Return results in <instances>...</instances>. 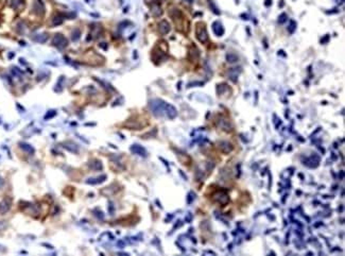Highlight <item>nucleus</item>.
I'll return each instance as SVG.
<instances>
[{
  "instance_id": "17",
  "label": "nucleus",
  "mask_w": 345,
  "mask_h": 256,
  "mask_svg": "<svg viewBox=\"0 0 345 256\" xmlns=\"http://www.w3.org/2000/svg\"><path fill=\"white\" fill-rule=\"evenodd\" d=\"M271 0H266V5H270L271 4Z\"/></svg>"
},
{
  "instance_id": "8",
  "label": "nucleus",
  "mask_w": 345,
  "mask_h": 256,
  "mask_svg": "<svg viewBox=\"0 0 345 256\" xmlns=\"http://www.w3.org/2000/svg\"><path fill=\"white\" fill-rule=\"evenodd\" d=\"M165 113L167 114V116L169 117L170 119H173L174 117L178 115V112H176V108L171 104H167L165 106Z\"/></svg>"
},
{
  "instance_id": "15",
  "label": "nucleus",
  "mask_w": 345,
  "mask_h": 256,
  "mask_svg": "<svg viewBox=\"0 0 345 256\" xmlns=\"http://www.w3.org/2000/svg\"><path fill=\"white\" fill-rule=\"evenodd\" d=\"M79 37H80V31H79V30H75V33H74H74H72V40H74V41H77Z\"/></svg>"
},
{
  "instance_id": "14",
  "label": "nucleus",
  "mask_w": 345,
  "mask_h": 256,
  "mask_svg": "<svg viewBox=\"0 0 345 256\" xmlns=\"http://www.w3.org/2000/svg\"><path fill=\"white\" fill-rule=\"evenodd\" d=\"M295 28H296V24H295V21L291 20V26H290V29H289V32H290V33H293V32H294V30H295Z\"/></svg>"
},
{
  "instance_id": "3",
  "label": "nucleus",
  "mask_w": 345,
  "mask_h": 256,
  "mask_svg": "<svg viewBox=\"0 0 345 256\" xmlns=\"http://www.w3.org/2000/svg\"><path fill=\"white\" fill-rule=\"evenodd\" d=\"M218 148L220 149V151H222L223 153H229L233 151V149H234V147H233V144L229 143V141H226V140H221L218 143Z\"/></svg>"
},
{
  "instance_id": "13",
  "label": "nucleus",
  "mask_w": 345,
  "mask_h": 256,
  "mask_svg": "<svg viewBox=\"0 0 345 256\" xmlns=\"http://www.w3.org/2000/svg\"><path fill=\"white\" fill-rule=\"evenodd\" d=\"M238 77V71L236 70V68L232 69L231 70V79L233 80V81H236V78Z\"/></svg>"
},
{
  "instance_id": "5",
  "label": "nucleus",
  "mask_w": 345,
  "mask_h": 256,
  "mask_svg": "<svg viewBox=\"0 0 345 256\" xmlns=\"http://www.w3.org/2000/svg\"><path fill=\"white\" fill-rule=\"evenodd\" d=\"M217 123H218L219 128H221V129L226 131V132H229V131L233 130V126L231 124V122H229V120H227V119H225V118H220L217 121Z\"/></svg>"
},
{
  "instance_id": "16",
  "label": "nucleus",
  "mask_w": 345,
  "mask_h": 256,
  "mask_svg": "<svg viewBox=\"0 0 345 256\" xmlns=\"http://www.w3.org/2000/svg\"><path fill=\"white\" fill-rule=\"evenodd\" d=\"M286 19H287V15L284 13V14H282V16H279V20L278 21L280 24H282V23H285L286 21Z\"/></svg>"
},
{
  "instance_id": "9",
  "label": "nucleus",
  "mask_w": 345,
  "mask_h": 256,
  "mask_svg": "<svg viewBox=\"0 0 345 256\" xmlns=\"http://www.w3.org/2000/svg\"><path fill=\"white\" fill-rule=\"evenodd\" d=\"M158 29L162 34H167L170 31V25L167 20H162L158 25Z\"/></svg>"
},
{
  "instance_id": "4",
  "label": "nucleus",
  "mask_w": 345,
  "mask_h": 256,
  "mask_svg": "<svg viewBox=\"0 0 345 256\" xmlns=\"http://www.w3.org/2000/svg\"><path fill=\"white\" fill-rule=\"evenodd\" d=\"M304 164L306 166L310 167V168H316V167L319 166V164H320V157L318 156V155L313 154V155H311V156L308 157L307 160L305 161Z\"/></svg>"
},
{
  "instance_id": "7",
  "label": "nucleus",
  "mask_w": 345,
  "mask_h": 256,
  "mask_svg": "<svg viewBox=\"0 0 345 256\" xmlns=\"http://www.w3.org/2000/svg\"><path fill=\"white\" fill-rule=\"evenodd\" d=\"M131 151L134 153V154L140 155V156H147V151H145V148H142L141 146L139 144H133L131 147Z\"/></svg>"
},
{
  "instance_id": "6",
  "label": "nucleus",
  "mask_w": 345,
  "mask_h": 256,
  "mask_svg": "<svg viewBox=\"0 0 345 256\" xmlns=\"http://www.w3.org/2000/svg\"><path fill=\"white\" fill-rule=\"evenodd\" d=\"M53 43H54V45L58 47V48H64V47L67 46V40L65 37H64L63 35L61 34H58L57 36L54 37V41H53Z\"/></svg>"
},
{
  "instance_id": "2",
  "label": "nucleus",
  "mask_w": 345,
  "mask_h": 256,
  "mask_svg": "<svg viewBox=\"0 0 345 256\" xmlns=\"http://www.w3.org/2000/svg\"><path fill=\"white\" fill-rule=\"evenodd\" d=\"M197 38L202 44H205L208 41V35H207L205 29V25L202 23H199L197 25Z\"/></svg>"
},
{
  "instance_id": "10",
  "label": "nucleus",
  "mask_w": 345,
  "mask_h": 256,
  "mask_svg": "<svg viewBox=\"0 0 345 256\" xmlns=\"http://www.w3.org/2000/svg\"><path fill=\"white\" fill-rule=\"evenodd\" d=\"M212 30H214L215 34L217 36H222L224 33V29H223L222 25L219 23V21H215L214 23V25H212Z\"/></svg>"
},
{
  "instance_id": "11",
  "label": "nucleus",
  "mask_w": 345,
  "mask_h": 256,
  "mask_svg": "<svg viewBox=\"0 0 345 256\" xmlns=\"http://www.w3.org/2000/svg\"><path fill=\"white\" fill-rule=\"evenodd\" d=\"M105 179H106V175H101V177H96V179H89V180L87 181V183H88V184H91V185L99 184V183L104 182Z\"/></svg>"
},
{
  "instance_id": "12",
  "label": "nucleus",
  "mask_w": 345,
  "mask_h": 256,
  "mask_svg": "<svg viewBox=\"0 0 345 256\" xmlns=\"http://www.w3.org/2000/svg\"><path fill=\"white\" fill-rule=\"evenodd\" d=\"M226 60L228 63H236L239 58H238V57L235 53H227L226 54Z\"/></svg>"
},
{
  "instance_id": "1",
  "label": "nucleus",
  "mask_w": 345,
  "mask_h": 256,
  "mask_svg": "<svg viewBox=\"0 0 345 256\" xmlns=\"http://www.w3.org/2000/svg\"><path fill=\"white\" fill-rule=\"evenodd\" d=\"M212 200L215 202L219 203L221 205H226L229 202V197L225 191L223 190H218L212 194Z\"/></svg>"
}]
</instances>
